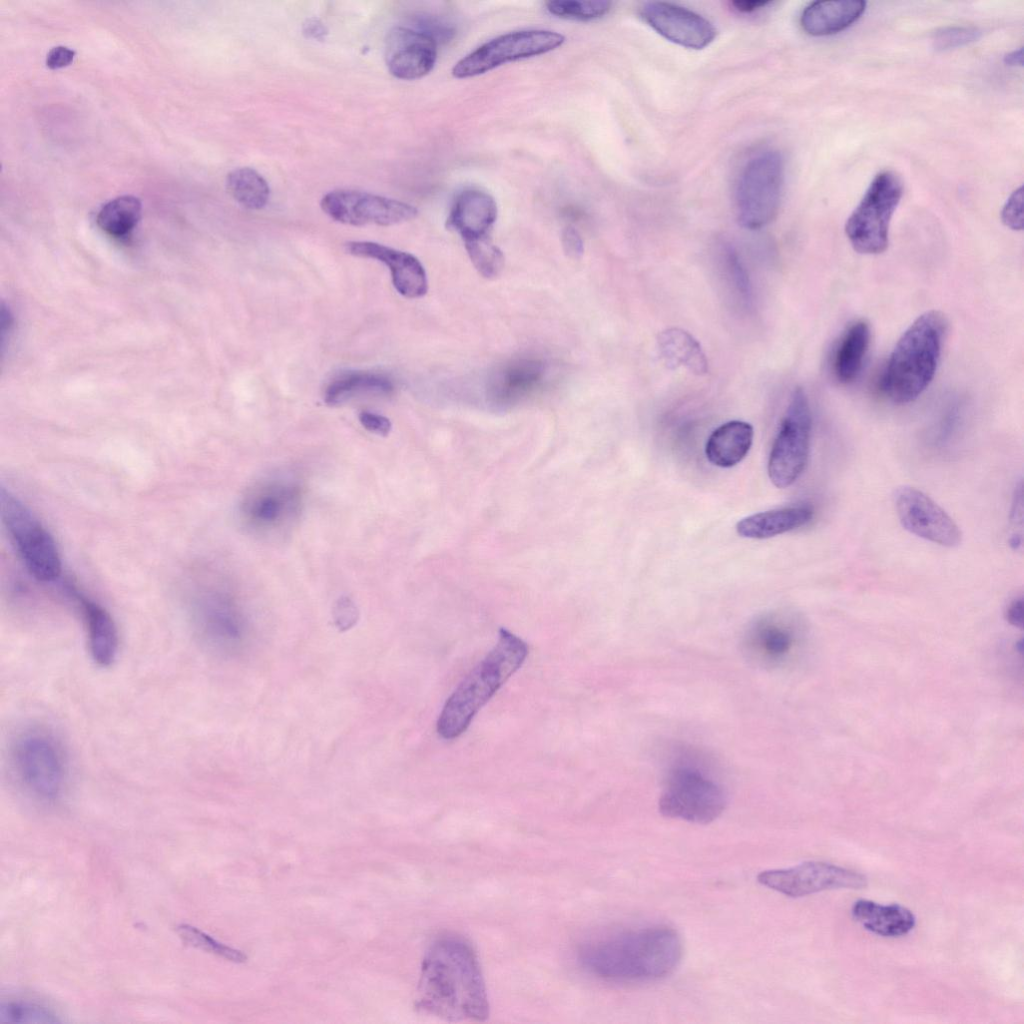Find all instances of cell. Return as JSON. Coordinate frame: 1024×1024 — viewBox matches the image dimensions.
I'll return each instance as SVG.
<instances>
[{
	"instance_id": "obj_1",
	"label": "cell",
	"mask_w": 1024,
	"mask_h": 1024,
	"mask_svg": "<svg viewBox=\"0 0 1024 1024\" xmlns=\"http://www.w3.org/2000/svg\"><path fill=\"white\" fill-rule=\"evenodd\" d=\"M416 1007L449 1021H482L488 1017L480 963L466 939L446 934L430 945L422 962Z\"/></svg>"
},
{
	"instance_id": "obj_2",
	"label": "cell",
	"mask_w": 1024,
	"mask_h": 1024,
	"mask_svg": "<svg viewBox=\"0 0 1024 1024\" xmlns=\"http://www.w3.org/2000/svg\"><path fill=\"white\" fill-rule=\"evenodd\" d=\"M679 934L667 926L612 933L584 944L579 962L591 974L610 981L642 982L664 978L682 957Z\"/></svg>"
},
{
	"instance_id": "obj_3",
	"label": "cell",
	"mask_w": 1024,
	"mask_h": 1024,
	"mask_svg": "<svg viewBox=\"0 0 1024 1024\" xmlns=\"http://www.w3.org/2000/svg\"><path fill=\"white\" fill-rule=\"evenodd\" d=\"M528 651L525 641L500 628L496 645L446 700L437 720L438 734L451 740L465 732L478 711L522 666Z\"/></svg>"
},
{
	"instance_id": "obj_4",
	"label": "cell",
	"mask_w": 1024,
	"mask_h": 1024,
	"mask_svg": "<svg viewBox=\"0 0 1024 1024\" xmlns=\"http://www.w3.org/2000/svg\"><path fill=\"white\" fill-rule=\"evenodd\" d=\"M947 329L937 310L919 315L891 351L881 379L883 393L896 404L915 401L931 384L941 357Z\"/></svg>"
},
{
	"instance_id": "obj_5",
	"label": "cell",
	"mask_w": 1024,
	"mask_h": 1024,
	"mask_svg": "<svg viewBox=\"0 0 1024 1024\" xmlns=\"http://www.w3.org/2000/svg\"><path fill=\"white\" fill-rule=\"evenodd\" d=\"M727 795L713 777L702 755L682 748L673 755L665 772L658 807L662 815L707 824L725 810Z\"/></svg>"
},
{
	"instance_id": "obj_6",
	"label": "cell",
	"mask_w": 1024,
	"mask_h": 1024,
	"mask_svg": "<svg viewBox=\"0 0 1024 1024\" xmlns=\"http://www.w3.org/2000/svg\"><path fill=\"white\" fill-rule=\"evenodd\" d=\"M303 492L291 477L270 475L252 483L243 493L239 519L251 535L266 541L283 539L299 520Z\"/></svg>"
},
{
	"instance_id": "obj_7",
	"label": "cell",
	"mask_w": 1024,
	"mask_h": 1024,
	"mask_svg": "<svg viewBox=\"0 0 1024 1024\" xmlns=\"http://www.w3.org/2000/svg\"><path fill=\"white\" fill-rule=\"evenodd\" d=\"M12 765L21 785L42 801H54L63 793L68 777L61 742L45 729L32 728L17 736L12 746Z\"/></svg>"
},
{
	"instance_id": "obj_8",
	"label": "cell",
	"mask_w": 1024,
	"mask_h": 1024,
	"mask_svg": "<svg viewBox=\"0 0 1024 1024\" xmlns=\"http://www.w3.org/2000/svg\"><path fill=\"white\" fill-rule=\"evenodd\" d=\"M903 195L900 177L892 171L878 173L845 223L852 248L863 255L883 253L889 244V226Z\"/></svg>"
},
{
	"instance_id": "obj_9",
	"label": "cell",
	"mask_w": 1024,
	"mask_h": 1024,
	"mask_svg": "<svg viewBox=\"0 0 1024 1024\" xmlns=\"http://www.w3.org/2000/svg\"><path fill=\"white\" fill-rule=\"evenodd\" d=\"M785 163L774 149L760 151L743 166L738 177L735 203L739 223L760 229L776 217L784 186Z\"/></svg>"
},
{
	"instance_id": "obj_10",
	"label": "cell",
	"mask_w": 1024,
	"mask_h": 1024,
	"mask_svg": "<svg viewBox=\"0 0 1024 1024\" xmlns=\"http://www.w3.org/2000/svg\"><path fill=\"white\" fill-rule=\"evenodd\" d=\"M1 518L27 570L39 581L55 580L61 560L49 532L33 513L4 487L0 491Z\"/></svg>"
},
{
	"instance_id": "obj_11",
	"label": "cell",
	"mask_w": 1024,
	"mask_h": 1024,
	"mask_svg": "<svg viewBox=\"0 0 1024 1024\" xmlns=\"http://www.w3.org/2000/svg\"><path fill=\"white\" fill-rule=\"evenodd\" d=\"M812 415L805 391L794 390L773 442L768 475L778 488L792 485L803 473L809 456Z\"/></svg>"
},
{
	"instance_id": "obj_12",
	"label": "cell",
	"mask_w": 1024,
	"mask_h": 1024,
	"mask_svg": "<svg viewBox=\"0 0 1024 1024\" xmlns=\"http://www.w3.org/2000/svg\"><path fill=\"white\" fill-rule=\"evenodd\" d=\"M565 37L552 30L530 29L500 35L482 44L452 68L455 78L484 74L508 62L538 56L560 47Z\"/></svg>"
},
{
	"instance_id": "obj_13",
	"label": "cell",
	"mask_w": 1024,
	"mask_h": 1024,
	"mask_svg": "<svg viewBox=\"0 0 1024 1024\" xmlns=\"http://www.w3.org/2000/svg\"><path fill=\"white\" fill-rule=\"evenodd\" d=\"M194 621L202 641L217 652L235 653L246 643L245 613L237 599L225 589H209L197 597Z\"/></svg>"
},
{
	"instance_id": "obj_14",
	"label": "cell",
	"mask_w": 1024,
	"mask_h": 1024,
	"mask_svg": "<svg viewBox=\"0 0 1024 1024\" xmlns=\"http://www.w3.org/2000/svg\"><path fill=\"white\" fill-rule=\"evenodd\" d=\"M320 206L334 221L352 226H391L412 220L418 213L408 203L351 189L328 192Z\"/></svg>"
},
{
	"instance_id": "obj_15",
	"label": "cell",
	"mask_w": 1024,
	"mask_h": 1024,
	"mask_svg": "<svg viewBox=\"0 0 1024 1024\" xmlns=\"http://www.w3.org/2000/svg\"><path fill=\"white\" fill-rule=\"evenodd\" d=\"M757 881L789 897H802L829 889H860L867 885L863 874L829 863L808 861L787 869L765 870Z\"/></svg>"
},
{
	"instance_id": "obj_16",
	"label": "cell",
	"mask_w": 1024,
	"mask_h": 1024,
	"mask_svg": "<svg viewBox=\"0 0 1024 1024\" xmlns=\"http://www.w3.org/2000/svg\"><path fill=\"white\" fill-rule=\"evenodd\" d=\"M898 519L911 534L944 547H956L962 532L955 521L933 499L912 486H900L894 493Z\"/></svg>"
},
{
	"instance_id": "obj_17",
	"label": "cell",
	"mask_w": 1024,
	"mask_h": 1024,
	"mask_svg": "<svg viewBox=\"0 0 1024 1024\" xmlns=\"http://www.w3.org/2000/svg\"><path fill=\"white\" fill-rule=\"evenodd\" d=\"M797 642L794 628L782 617L770 614L748 626L740 646L742 654L751 665L776 671L790 662Z\"/></svg>"
},
{
	"instance_id": "obj_18",
	"label": "cell",
	"mask_w": 1024,
	"mask_h": 1024,
	"mask_svg": "<svg viewBox=\"0 0 1024 1024\" xmlns=\"http://www.w3.org/2000/svg\"><path fill=\"white\" fill-rule=\"evenodd\" d=\"M640 15L658 34L690 49L707 47L717 34L714 25L705 17L668 2H646L640 8Z\"/></svg>"
},
{
	"instance_id": "obj_19",
	"label": "cell",
	"mask_w": 1024,
	"mask_h": 1024,
	"mask_svg": "<svg viewBox=\"0 0 1024 1024\" xmlns=\"http://www.w3.org/2000/svg\"><path fill=\"white\" fill-rule=\"evenodd\" d=\"M384 58L396 78L415 80L427 75L437 59V42L426 33L408 27H394L386 37Z\"/></svg>"
},
{
	"instance_id": "obj_20",
	"label": "cell",
	"mask_w": 1024,
	"mask_h": 1024,
	"mask_svg": "<svg viewBox=\"0 0 1024 1024\" xmlns=\"http://www.w3.org/2000/svg\"><path fill=\"white\" fill-rule=\"evenodd\" d=\"M345 250L353 256L375 259L385 264L390 270L395 289L402 296L414 299L427 293L426 271L414 255L371 241L347 242Z\"/></svg>"
},
{
	"instance_id": "obj_21",
	"label": "cell",
	"mask_w": 1024,
	"mask_h": 1024,
	"mask_svg": "<svg viewBox=\"0 0 1024 1024\" xmlns=\"http://www.w3.org/2000/svg\"><path fill=\"white\" fill-rule=\"evenodd\" d=\"M546 364L536 357H519L500 366L488 381V395L496 403H513L537 389L546 376Z\"/></svg>"
},
{
	"instance_id": "obj_22",
	"label": "cell",
	"mask_w": 1024,
	"mask_h": 1024,
	"mask_svg": "<svg viewBox=\"0 0 1024 1024\" xmlns=\"http://www.w3.org/2000/svg\"><path fill=\"white\" fill-rule=\"evenodd\" d=\"M497 219L494 198L479 189H466L455 198L447 226L463 240L488 236Z\"/></svg>"
},
{
	"instance_id": "obj_23",
	"label": "cell",
	"mask_w": 1024,
	"mask_h": 1024,
	"mask_svg": "<svg viewBox=\"0 0 1024 1024\" xmlns=\"http://www.w3.org/2000/svg\"><path fill=\"white\" fill-rule=\"evenodd\" d=\"M77 600L87 633L88 650L92 660L101 667L110 666L116 659L119 635L116 624L100 604L73 591Z\"/></svg>"
},
{
	"instance_id": "obj_24",
	"label": "cell",
	"mask_w": 1024,
	"mask_h": 1024,
	"mask_svg": "<svg viewBox=\"0 0 1024 1024\" xmlns=\"http://www.w3.org/2000/svg\"><path fill=\"white\" fill-rule=\"evenodd\" d=\"M865 1H815L800 16L802 29L812 36L839 33L854 24L864 13Z\"/></svg>"
},
{
	"instance_id": "obj_25",
	"label": "cell",
	"mask_w": 1024,
	"mask_h": 1024,
	"mask_svg": "<svg viewBox=\"0 0 1024 1024\" xmlns=\"http://www.w3.org/2000/svg\"><path fill=\"white\" fill-rule=\"evenodd\" d=\"M813 515L814 511L808 505L759 512L738 521L736 531L744 538L766 539L806 525Z\"/></svg>"
},
{
	"instance_id": "obj_26",
	"label": "cell",
	"mask_w": 1024,
	"mask_h": 1024,
	"mask_svg": "<svg viewBox=\"0 0 1024 1024\" xmlns=\"http://www.w3.org/2000/svg\"><path fill=\"white\" fill-rule=\"evenodd\" d=\"M851 912L865 929L884 937L906 935L916 924L914 914L899 904L882 905L860 899L853 904Z\"/></svg>"
},
{
	"instance_id": "obj_27",
	"label": "cell",
	"mask_w": 1024,
	"mask_h": 1024,
	"mask_svg": "<svg viewBox=\"0 0 1024 1024\" xmlns=\"http://www.w3.org/2000/svg\"><path fill=\"white\" fill-rule=\"evenodd\" d=\"M754 431L751 424L733 420L716 428L709 436L705 453L713 465L729 468L741 462L750 450Z\"/></svg>"
},
{
	"instance_id": "obj_28",
	"label": "cell",
	"mask_w": 1024,
	"mask_h": 1024,
	"mask_svg": "<svg viewBox=\"0 0 1024 1024\" xmlns=\"http://www.w3.org/2000/svg\"><path fill=\"white\" fill-rule=\"evenodd\" d=\"M871 341L866 320L854 321L847 327L834 351L832 370L842 384L853 382L860 374Z\"/></svg>"
},
{
	"instance_id": "obj_29",
	"label": "cell",
	"mask_w": 1024,
	"mask_h": 1024,
	"mask_svg": "<svg viewBox=\"0 0 1024 1024\" xmlns=\"http://www.w3.org/2000/svg\"><path fill=\"white\" fill-rule=\"evenodd\" d=\"M393 381L385 374L371 371H347L335 376L326 386L324 401L330 406L343 404L363 394L389 395Z\"/></svg>"
},
{
	"instance_id": "obj_30",
	"label": "cell",
	"mask_w": 1024,
	"mask_h": 1024,
	"mask_svg": "<svg viewBox=\"0 0 1024 1024\" xmlns=\"http://www.w3.org/2000/svg\"><path fill=\"white\" fill-rule=\"evenodd\" d=\"M658 347L666 364L677 368L685 366L702 375L707 372V359L699 342L687 331L671 328L658 335Z\"/></svg>"
},
{
	"instance_id": "obj_31",
	"label": "cell",
	"mask_w": 1024,
	"mask_h": 1024,
	"mask_svg": "<svg viewBox=\"0 0 1024 1024\" xmlns=\"http://www.w3.org/2000/svg\"><path fill=\"white\" fill-rule=\"evenodd\" d=\"M141 210V202L137 197L122 195L101 207L96 222L105 233L113 237H123L135 228L140 220Z\"/></svg>"
},
{
	"instance_id": "obj_32",
	"label": "cell",
	"mask_w": 1024,
	"mask_h": 1024,
	"mask_svg": "<svg viewBox=\"0 0 1024 1024\" xmlns=\"http://www.w3.org/2000/svg\"><path fill=\"white\" fill-rule=\"evenodd\" d=\"M226 187L234 200L246 209H261L269 200L270 188L267 181L249 167L231 171L227 175Z\"/></svg>"
},
{
	"instance_id": "obj_33",
	"label": "cell",
	"mask_w": 1024,
	"mask_h": 1024,
	"mask_svg": "<svg viewBox=\"0 0 1024 1024\" xmlns=\"http://www.w3.org/2000/svg\"><path fill=\"white\" fill-rule=\"evenodd\" d=\"M470 260L485 278H495L504 268V254L492 242L490 235L463 240Z\"/></svg>"
},
{
	"instance_id": "obj_34",
	"label": "cell",
	"mask_w": 1024,
	"mask_h": 1024,
	"mask_svg": "<svg viewBox=\"0 0 1024 1024\" xmlns=\"http://www.w3.org/2000/svg\"><path fill=\"white\" fill-rule=\"evenodd\" d=\"M2 1023H58L56 1013L49 1007L26 999L2 1001L0 1004Z\"/></svg>"
},
{
	"instance_id": "obj_35",
	"label": "cell",
	"mask_w": 1024,
	"mask_h": 1024,
	"mask_svg": "<svg viewBox=\"0 0 1024 1024\" xmlns=\"http://www.w3.org/2000/svg\"><path fill=\"white\" fill-rule=\"evenodd\" d=\"M552 15L564 19L590 21L603 17L611 8L609 1L551 0L545 3Z\"/></svg>"
},
{
	"instance_id": "obj_36",
	"label": "cell",
	"mask_w": 1024,
	"mask_h": 1024,
	"mask_svg": "<svg viewBox=\"0 0 1024 1024\" xmlns=\"http://www.w3.org/2000/svg\"><path fill=\"white\" fill-rule=\"evenodd\" d=\"M176 931L185 943L195 948L237 963L246 960V955L241 951L224 945L194 926L180 924L176 927Z\"/></svg>"
},
{
	"instance_id": "obj_37",
	"label": "cell",
	"mask_w": 1024,
	"mask_h": 1024,
	"mask_svg": "<svg viewBox=\"0 0 1024 1024\" xmlns=\"http://www.w3.org/2000/svg\"><path fill=\"white\" fill-rule=\"evenodd\" d=\"M980 37L981 31L976 27L948 26L938 29L932 42L937 51H946L972 43Z\"/></svg>"
},
{
	"instance_id": "obj_38",
	"label": "cell",
	"mask_w": 1024,
	"mask_h": 1024,
	"mask_svg": "<svg viewBox=\"0 0 1024 1024\" xmlns=\"http://www.w3.org/2000/svg\"><path fill=\"white\" fill-rule=\"evenodd\" d=\"M1003 224L1011 230L1023 229V186L1015 189L1006 200L1002 210Z\"/></svg>"
},
{
	"instance_id": "obj_39",
	"label": "cell",
	"mask_w": 1024,
	"mask_h": 1024,
	"mask_svg": "<svg viewBox=\"0 0 1024 1024\" xmlns=\"http://www.w3.org/2000/svg\"><path fill=\"white\" fill-rule=\"evenodd\" d=\"M359 421L366 430L383 436L388 435L392 427L387 417L370 411H362Z\"/></svg>"
},
{
	"instance_id": "obj_40",
	"label": "cell",
	"mask_w": 1024,
	"mask_h": 1024,
	"mask_svg": "<svg viewBox=\"0 0 1024 1024\" xmlns=\"http://www.w3.org/2000/svg\"><path fill=\"white\" fill-rule=\"evenodd\" d=\"M75 56V51L66 46H55L46 55L45 63L51 69H59L69 65Z\"/></svg>"
},
{
	"instance_id": "obj_41",
	"label": "cell",
	"mask_w": 1024,
	"mask_h": 1024,
	"mask_svg": "<svg viewBox=\"0 0 1024 1024\" xmlns=\"http://www.w3.org/2000/svg\"><path fill=\"white\" fill-rule=\"evenodd\" d=\"M562 245L564 251L572 258H578L583 254V242L578 231L573 227H566L562 233Z\"/></svg>"
},
{
	"instance_id": "obj_42",
	"label": "cell",
	"mask_w": 1024,
	"mask_h": 1024,
	"mask_svg": "<svg viewBox=\"0 0 1024 1024\" xmlns=\"http://www.w3.org/2000/svg\"><path fill=\"white\" fill-rule=\"evenodd\" d=\"M303 32L309 38L322 40L327 34V29L318 19L310 18L304 23Z\"/></svg>"
},
{
	"instance_id": "obj_43",
	"label": "cell",
	"mask_w": 1024,
	"mask_h": 1024,
	"mask_svg": "<svg viewBox=\"0 0 1024 1024\" xmlns=\"http://www.w3.org/2000/svg\"><path fill=\"white\" fill-rule=\"evenodd\" d=\"M1006 617L1009 623L1014 626L1022 627L1023 625V600L1022 598L1015 599L1008 607Z\"/></svg>"
},
{
	"instance_id": "obj_44",
	"label": "cell",
	"mask_w": 1024,
	"mask_h": 1024,
	"mask_svg": "<svg viewBox=\"0 0 1024 1024\" xmlns=\"http://www.w3.org/2000/svg\"><path fill=\"white\" fill-rule=\"evenodd\" d=\"M767 4H769L768 1H755V0H752V1L746 0V1H736V2H733V6L735 7V9L737 11H739V12H742V13L755 12V11H757L759 9H762Z\"/></svg>"
},
{
	"instance_id": "obj_45",
	"label": "cell",
	"mask_w": 1024,
	"mask_h": 1024,
	"mask_svg": "<svg viewBox=\"0 0 1024 1024\" xmlns=\"http://www.w3.org/2000/svg\"><path fill=\"white\" fill-rule=\"evenodd\" d=\"M1004 63L1008 66L1016 67L1023 65V48L1014 49L1007 53L1003 59Z\"/></svg>"
}]
</instances>
